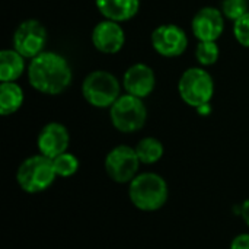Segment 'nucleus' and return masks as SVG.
<instances>
[{
    "label": "nucleus",
    "mask_w": 249,
    "mask_h": 249,
    "mask_svg": "<svg viewBox=\"0 0 249 249\" xmlns=\"http://www.w3.org/2000/svg\"><path fill=\"white\" fill-rule=\"evenodd\" d=\"M26 73L29 85L39 93L50 96L63 93L73 79L67 58L54 51H44L32 58Z\"/></svg>",
    "instance_id": "1"
},
{
    "label": "nucleus",
    "mask_w": 249,
    "mask_h": 249,
    "mask_svg": "<svg viewBox=\"0 0 249 249\" xmlns=\"http://www.w3.org/2000/svg\"><path fill=\"white\" fill-rule=\"evenodd\" d=\"M128 198L142 212H158L166 204L169 188L159 174L142 172L128 184Z\"/></svg>",
    "instance_id": "2"
},
{
    "label": "nucleus",
    "mask_w": 249,
    "mask_h": 249,
    "mask_svg": "<svg viewBox=\"0 0 249 249\" xmlns=\"http://www.w3.org/2000/svg\"><path fill=\"white\" fill-rule=\"evenodd\" d=\"M57 178L53 159L38 153L26 158L16 171V182L26 194H39L48 190Z\"/></svg>",
    "instance_id": "3"
},
{
    "label": "nucleus",
    "mask_w": 249,
    "mask_h": 249,
    "mask_svg": "<svg viewBox=\"0 0 249 249\" xmlns=\"http://www.w3.org/2000/svg\"><path fill=\"white\" fill-rule=\"evenodd\" d=\"M82 96L93 108H111L121 96V83L107 70L90 71L82 83Z\"/></svg>",
    "instance_id": "4"
},
{
    "label": "nucleus",
    "mask_w": 249,
    "mask_h": 249,
    "mask_svg": "<svg viewBox=\"0 0 249 249\" xmlns=\"http://www.w3.org/2000/svg\"><path fill=\"white\" fill-rule=\"evenodd\" d=\"M181 99L191 108H200L210 104L214 95V82L212 74L203 67L187 69L178 82Z\"/></svg>",
    "instance_id": "5"
},
{
    "label": "nucleus",
    "mask_w": 249,
    "mask_h": 249,
    "mask_svg": "<svg viewBox=\"0 0 249 249\" xmlns=\"http://www.w3.org/2000/svg\"><path fill=\"white\" fill-rule=\"evenodd\" d=\"M109 118L120 133H136L142 130L147 120V109L142 98L130 93L121 95L109 108Z\"/></svg>",
    "instance_id": "6"
},
{
    "label": "nucleus",
    "mask_w": 249,
    "mask_h": 249,
    "mask_svg": "<svg viewBox=\"0 0 249 249\" xmlns=\"http://www.w3.org/2000/svg\"><path fill=\"white\" fill-rule=\"evenodd\" d=\"M140 163L134 147L118 144L105 156V172L117 184H130L139 175Z\"/></svg>",
    "instance_id": "7"
},
{
    "label": "nucleus",
    "mask_w": 249,
    "mask_h": 249,
    "mask_svg": "<svg viewBox=\"0 0 249 249\" xmlns=\"http://www.w3.org/2000/svg\"><path fill=\"white\" fill-rule=\"evenodd\" d=\"M48 34L45 26L36 19H26L20 22L13 32V48L22 54L25 58H35L41 53H44V47L47 45Z\"/></svg>",
    "instance_id": "8"
},
{
    "label": "nucleus",
    "mask_w": 249,
    "mask_h": 249,
    "mask_svg": "<svg viewBox=\"0 0 249 249\" xmlns=\"http://www.w3.org/2000/svg\"><path fill=\"white\" fill-rule=\"evenodd\" d=\"M153 50L166 58H175L184 54L188 47L187 32L175 23H162L150 35Z\"/></svg>",
    "instance_id": "9"
},
{
    "label": "nucleus",
    "mask_w": 249,
    "mask_h": 249,
    "mask_svg": "<svg viewBox=\"0 0 249 249\" xmlns=\"http://www.w3.org/2000/svg\"><path fill=\"white\" fill-rule=\"evenodd\" d=\"M225 19L220 9L206 6L200 9L191 20L193 35L198 41H217L225 31Z\"/></svg>",
    "instance_id": "10"
},
{
    "label": "nucleus",
    "mask_w": 249,
    "mask_h": 249,
    "mask_svg": "<svg viewBox=\"0 0 249 249\" xmlns=\"http://www.w3.org/2000/svg\"><path fill=\"white\" fill-rule=\"evenodd\" d=\"M36 146L41 155L54 159L69 150L70 133L61 123H48L39 130Z\"/></svg>",
    "instance_id": "11"
},
{
    "label": "nucleus",
    "mask_w": 249,
    "mask_h": 249,
    "mask_svg": "<svg viewBox=\"0 0 249 249\" xmlns=\"http://www.w3.org/2000/svg\"><path fill=\"white\" fill-rule=\"evenodd\" d=\"M93 47L104 54H117L125 44V32L120 22L104 19L98 22L92 31Z\"/></svg>",
    "instance_id": "12"
},
{
    "label": "nucleus",
    "mask_w": 249,
    "mask_h": 249,
    "mask_svg": "<svg viewBox=\"0 0 249 249\" xmlns=\"http://www.w3.org/2000/svg\"><path fill=\"white\" fill-rule=\"evenodd\" d=\"M156 86V74L153 69L144 63L130 66L123 76V88L127 93L137 98H147Z\"/></svg>",
    "instance_id": "13"
},
{
    "label": "nucleus",
    "mask_w": 249,
    "mask_h": 249,
    "mask_svg": "<svg viewBox=\"0 0 249 249\" xmlns=\"http://www.w3.org/2000/svg\"><path fill=\"white\" fill-rule=\"evenodd\" d=\"M95 6L105 19L121 23L139 13L140 0H95Z\"/></svg>",
    "instance_id": "14"
},
{
    "label": "nucleus",
    "mask_w": 249,
    "mask_h": 249,
    "mask_svg": "<svg viewBox=\"0 0 249 249\" xmlns=\"http://www.w3.org/2000/svg\"><path fill=\"white\" fill-rule=\"evenodd\" d=\"M25 71V57L15 48L0 51V82H16Z\"/></svg>",
    "instance_id": "15"
},
{
    "label": "nucleus",
    "mask_w": 249,
    "mask_h": 249,
    "mask_svg": "<svg viewBox=\"0 0 249 249\" xmlns=\"http://www.w3.org/2000/svg\"><path fill=\"white\" fill-rule=\"evenodd\" d=\"M23 89L16 82L0 83V114L3 117L12 115L23 105Z\"/></svg>",
    "instance_id": "16"
},
{
    "label": "nucleus",
    "mask_w": 249,
    "mask_h": 249,
    "mask_svg": "<svg viewBox=\"0 0 249 249\" xmlns=\"http://www.w3.org/2000/svg\"><path fill=\"white\" fill-rule=\"evenodd\" d=\"M134 150L143 165H153L158 163L165 153L163 143L156 137H143L136 146Z\"/></svg>",
    "instance_id": "17"
},
{
    "label": "nucleus",
    "mask_w": 249,
    "mask_h": 249,
    "mask_svg": "<svg viewBox=\"0 0 249 249\" xmlns=\"http://www.w3.org/2000/svg\"><path fill=\"white\" fill-rule=\"evenodd\" d=\"M220 57V48L217 41H198L196 47V60L201 67H209L217 63Z\"/></svg>",
    "instance_id": "18"
},
{
    "label": "nucleus",
    "mask_w": 249,
    "mask_h": 249,
    "mask_svg": "<svg viewBox=\"0 0 249 249\" xmlns=\"http://www.w3.org/2000/svg\"><path fill=\"white\" fill-rule=\"evenodd\" d=\"M53 165L57 177L60 178H70L79 171V159L70 152H64L60 156L54 158Z\"/></svg>",
    "instance_id": "19"
},
{
    "label": "nucleus",
    "mask_w": 249,
    "mask_h": 249,
    "mask_svg": "<svg viewBox=\"0 0 249 249\" xmlns=\"http://www.w3.org/2000/svg\"><path fill=\"white\" fill-rule=\"evenodd\" d=\"M220 10L226 19L236 22L239 18H242L249 12V1L248 0H222Z\"/></svg>",
    "instance_id": "20"
},
{
    "label": "nucleus",
    "mask_w": 249,
    "mask_h": 249,
    "mask_svg": "<svg viewBox=\"0 0 249 249\" xmlns=\"http://www.w3.org/2000/svg\"><path fill=\"white\" fill-rule=\"evenodd\" d=\"M233 35L242 47L249 48V12L233 22Z\"/></svg>",
    "instance_id": "21"
},
{
    "label": "nucleus",
    "mask_w": 249,
    "mask_h": 249,
    "mask_svg": "<svg viewBox=\"0 0 249 249\" xmlns=\"http://www.w3.org/2000/svg\"><path fill=\"white\" fill-rule=\"evenodd\" d=\"M229 249H249V233H241L235 236Z\"/></svg>",
    "instance_id": "22"
},
{
    "label": "nucleus",
    "mask_w": 249,
    "mask_h": 249,
    "mask_svg": "<svg viewBox=\"0 0 249 249\" xmlns=\"http://www.w3.org/2000/svg\"><path fill=\"white\" fill-rule=\"evenodd\" d=\"M241 216H242V220L245 222V225L249 228V198H247L241 204Z\"/></svg>",
    "instance_id": "23"
},
{
    "label": "nucleus",
    "mask_w": 249,
    "mask_h": 249,
    "mask_svg": "<svg viewBox=\"0 0 249 249\" xmlns=\"http://www.w3.org/2000/svg\"><path fill=\"white\" fill-rule=\"evenodd\" d=\"M197 112H198L200 115H209V114L212 112V107H210V104H207V105H203V107L197 108Z\"/></svg>",
    "instance_id": "24"
}]
</instances>
